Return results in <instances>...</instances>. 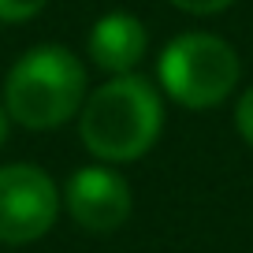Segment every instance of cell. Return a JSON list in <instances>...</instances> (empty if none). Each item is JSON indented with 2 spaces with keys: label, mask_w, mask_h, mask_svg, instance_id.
Instances as JSON below:
<instances>
[{
  "label": "cell",
  "mask_w": 253,
  "mask_h": 253,
  "mask_svg": "<svg viewBox=\"0 0 253 253\" xmlns=\"http://www.w3.org/2000/svg\"><path fill=\"white\" fill-rule=\"evenodd\" d=\"M179 11H190V15H216V11L231 8L235 0H171Z\"/></svg>",
  "instance_id": "9c48e42d"
},
{
  "label": "cell",
  "mask_w": 253,
  "mask_h": 253,
  "mask_svg": "<svg viewBox=\"0 0 253 253\" xmlns=\"http://www.w3.org/2000/svg\"><path fill=\"white\" fill-rule=\"evenodd\" d=\"M235 126H238V134L253 145V86L246 89V93L238 97V104H235Z\"/></svg>",
  "instance_id": "ba28073f"
},
{
  "label": "cell",
  "mask_w": 253,
  "mask_h": 253,
  "mask_svg": "<svg viewBox=\"0 0 253 253\" xmlns=\"http://www.w3.org/2000/svg\"><path fill=\"white\" fill-rule=\"evenodd\" d=\"M60 216V190L34 164L0 168V242L23 246L41 238Z\"/></svg>",
  "instance_id": "277c9868"
},
{
  "label": "cell",
  "mask_w": 253,
  "mask_h": 253,
  "mask_svg": "<svg viewBox=\"0 0 253 253\" xmlns=\"http://www.w3.org/2000/svg\"><path fill=\"white\" fill-rule=\"evenodd\" d=\"M86 104V67L67 48H30L4 82V108L19 126L56 130Z\"/></svg>",
  "instance_id": "7a4b0ae2"
},
{
  "label": "cell",
  "mask_w": 253,
  "mask_h": 253,
  "mask_svg": "<svg viewBox=\"0 0 253 253\" xmlns=\"http://www.w3.org/2000/svg\"><path fill=\"white\" fill-rule=\"evenodd\" d=\"M48 0H0V23H26L34 19Z\"/></svg>",
  "instance_id": "52a82bcc"
},
{
  "label": "cell",
  "mask_w": 253,
  "mask_h": 253,
  "mask_svg": "<svg viewBox=\"0 0 253 253\" xmlns=\"http://www.w3.org/2000/svg\"><path fill=\"white\" fill-rule=\"evenodd\" d=\"M130 186L108 168H82L67 182V212L86 231H116L130 216Z\"/></svg>",
  "instance_id": "5b68a950"
},
{
  "label": "cell",
  "mask_w": 253,
  "mask_h": 253,
  "mask_svg": "<svg viewBox=\"0 0 253 253\" xmlns=\"http://www.w3.org/2000/svg\"><path fill=\"white\" fill-rule=\"evenodd\" d=\"M8 108H4V104H0V145H4V142H8Z\"/></svg>",
  "instance_id": "30bf717a"
},
{
  "label": "cell",
  "mask_w": 253,
  "mask_h": 253,
  "mask_svg": "<svg viewBox=\"0 0 253 253\" xmlns=\"http://www.w3.org/2000/svg\"><path fill=\"white\" fill-rule=\"evenodd\" d=\"M238 52L216 34H182L160 56L168 97L186 108H212L238 86Z\"/></svg>",
  "instance_id": "3957f363"
},
{
  "label": "cell",
  "mask_w": 253,
  "mask_h": 253,
  "mask_svg": "<svg viewBox=\"0 0 253 253\" xmlns=\"http://www.w3.org/2000/svg\"><path fill=\"white\" fill-rule=\"evenodd\" d=\"M145 45H149V34L138 23L134 15H104L101 23L89 30V56L101 71L108 75H130L142 63Z\"/></svg>",
  "instance_id": "8992f818"
},
{
  "label": "cell",
  "mask_w": 253,
  "mask_h": 253,
  "mask_svg": "<svg viewBox=\"0 0 253 253\" xmlns=\"http://www.w3.org/2000/svg\"><path fill=\"white\" fill-rule=\"evenodd\" d=\"M164 123V104L157 89L138 75H116L82 104V142L93 157L123 164L153 149Z\"/></svg>",
  "instance_id": "6da1fadb"
}]
</instances>
